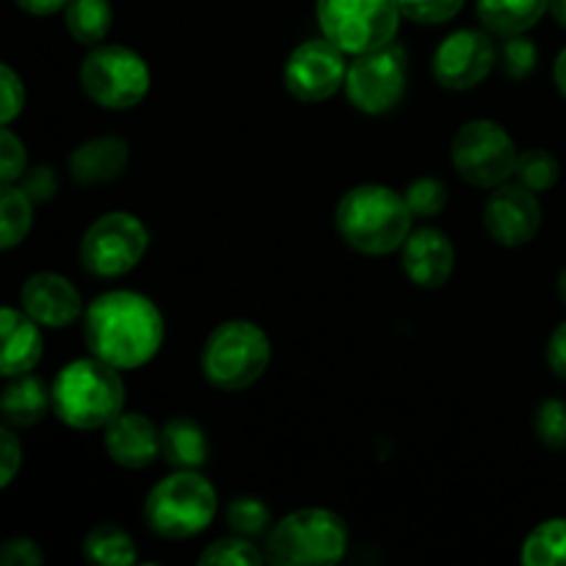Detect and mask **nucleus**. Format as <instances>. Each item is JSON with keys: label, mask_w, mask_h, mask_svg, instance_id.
Segmentation results:
<instances>
[{"label": "nucleus", "mask_w": 566, "mask_h": 566, "mask_svg": "<svg viewBox=\"0 0 566 566\" xmlns=\"http://www.w3.org/2000/svg\"><path fill=\"white\" fill-rule=\"evenodd\" d=\"M164 315L153 298L136 291H108L83 313L88 352L119 370L147 365L164 346Z\"/></svg>", "instance_id": "nucleus-1"}, {"label": "nucleus", "mask_w": 566, "mask_h": 566, "mask_svg": "<svg viewBox=\"0 0 566 566\" xmlns=\"http://www.w3.org/2000/svg\"><path fill=\"white\" fill-rule=\"evenodd\" d=\"M412 219L403 193L379 182H365L346 191L335 210V224L343 241L368 258L401 249L412 232Z\"/></svg>", "instance_id": "nucleus-2"}, {"label": "nucleus", "mask_w": 566, "mask_h": 566, "mask_svg": "<svg viewBox=\"0 0 566 566\" xmlns=\"http://www.w3.org/2000/svg\"><path fill=\"white\" fill-rule=\"evenodd\" d=\"M50 390L55 418L70 429H105L116 415L125 412V381L119 368L103 363L94 354L64 365Z\"/></svg>", "instance_id": "nucleus-3"}, {"label": "nucleus", "mask_w": 566, "mask_h": 566, "mask_svg": "<svg viewBox=\"0 0 566 566\" xmlns=\"http://www.w3.org/2000/svg\"><path fill=\"white\" fill-rule=\"evenodd\" d=\"M348 553V528L329 509H298L271 525L265 558L276 566H329Z\"/></svg>", "instance_id": "nucleus-4"}, {"label": "nucleus", "mask_w": 566, "mask_h": 566, "mask_svg": "<svg viewBox=\"0 0 566 566\" xmlns=\"http://www.w3.org/2000/svg\"><path fill=\"white\" fill-rule=\"evenodd\" d=\"M219 512L213 484L197 470H177L149 490L144 520L164 539H191L208 531Z\"/></svg>", "instance_id": "nucleus-5"}, {"label": "nucleus", "mask_w": 566, "mask_h": 566, "mask_svg": "<svg viewBox=\"0 0 566 566\" xmlns=\"http://www.w3.org/2000/svg\"><path fill=\"white\" fill-rule=\"evenodd\" d=\"M271 340L254 321L232 318L216 326L202 348V374L221 392H241L265 374Z\"/></svg>", "instance_id": "nucleus-6"}, {"label": "nucleus", "mask_w": 566, "mask_h": 566, "mask_svg": "<svg viewBox=\"0 0 566 566\" xmlns=\"http://www.w3.org/2000/svg\"><path fill=\"white\" fill-rule=\"evenodd\" d=\"M315 14L321 33L352 55L390 44L403 17L398 0H318Z\"/></svg>", "instance_id": "nucleus-7"}, {"label": "nucleus", "mask_w": 566, "mask_h": 566, "mask_svg": "<svg viewBox=\"0 0 566 566\" xmlns=\"http://www.w3.org/2000/svg\"><path fill=\"white\" fill-rule=\"evenodd\" d=\"M81 88L108 111L136 108L149 92V66L125 44H97L81 64Z\"/></svg>", "instance_id": "nucleus-8"}, {"label": "nucleus", "mask_w": 566, "mask_h": 566, "mask_svg": "<svg viewBox=\"0 0 566 566\" xmlns=\"http://www.w3.org/2000/svg\"><path fill=\"white\" fill-rule=\"evenodd\" d=\"M149 247V230L138 216L114 210L99 216L81 238V263L99 280L125 276L142 263Z\"/></svg>", "instance_id": "nucleus-9"}, {"label": "nucleus", "mask_w": 566, "mask_h": 566, "mask_svg": "<svg viewBox=\"0 0 566 566\" xmlns=\"http://www.w3.org/2000/svg\"><path fill=\"white\" fill-rule=\"evenodd\" d=\"M517 147L509 130L492 119H473L453 136L451 160L464 182L475 188H497L509 182L517 166Z\"/></svg>", "instance_id": "nucleus-10"}, {"label": "nucleus", "mask_w": 566, "mask_h": 566, "mask_svg": "<svg viewBox=\"0 0 566 566\" xmlns=\"http://www.w3.org/2000/svg\"><path fill=\"white\" fill-rule=\"evenodd\" d=\"M346 97L363 114H387L407 92V53L398 44H385L354 59L346 75Z\"/></svg>", "instance_id": "nucleus-11"}, {"label": "nucleus", "mask_w": 566, "mask_h": 566, "mask_svg": "<svg viewBox=\"0 0 566 566\" xmlns=\"http://www.w3.org/2000/svg\"><path fill=\"white\" fill-rule=\"evenodd\" d=\"M346 53L329 39H307L285 61V86L302 103H324L346 86Z\"/></svg>", "instance_id": "nucleus-12"}, {"label": "nucleus", "mask_w": 566, "mask_h": 566, "mask_svg": "<svg viewBox=\"0 0 566 566\" xmlns=\"http://www.w3.org/2000/svg\"><path fill=\"white\" fill-rule=\"evenodd\" d=\"M495 64L497 48L492 36H486V31L464 28L437 44L431 72L440 86L451 88V92H468V88L484 83Z\"/></svg>", "instance_id": "nucleus-13"}, {"label": "nucleus", "mask_w": 566, "mask_h": 566, "mask_svg": "<svg viewBox=\"0 0 566 566\" xmlns=\"http://www.w3.org/2000/svg\"><path fill=\"white\" fill-rule=\"evenodd\" d=\"M542 227V205L531 188L503 182L484 205V230L495 243L509 249L525 247Z\"/></svg>", "instance_id": "nucleus-14"}, {"label": "nucleus", "mask_w": 566, "mask_h": 566, "mask_svg": "<svg viewBox=\"0 0 566 566\" xmlns=\"http://www.w3.org/2000/svg\"><path fill=\"white\" fill-rule=\"evenodd\" d=\"M20 304L44 329H64L83 315L81 291L66 276L53 271H39L28 276L20 291Z\"/></svg>", "instance_id": "nucleus-15"}, {"label": "nucleus", "mask_w": 566, "mask_h": 566, "mask_svg": "<svg viewBox=\"0 0 566 566\" xmlns=\"http://www.w3.org/2000/svg\"><path fill=\"white\" fill-rule=\"evenodd\" d=\"M401 265L412 285L434 291L451 280L453 269H457V249L442 230L420 227V230L409 232V238L403 241Z\"/></svg>", "instance_id": "nucleus-16"}, {"label": "nucleus", "mask_w": 566, "mask_h": 566, "mask_svg": "<svg viewBox=\"0 0 566 566\" xmlns=\"http://www.w3.org/2000/svg\"><path fill=\"white\" fill-rule=\"evenodd\" d=\"M103 446L119 468L144 470L160 457V429L147 415L122 412L103 429Z\"/></svg>", "instance_id": "nucleus-17"}, {"label": "nucleus", "mask_w": 566, "mask_h": 566, "mask_svg": "<svg viewBox=\"0 0 566 566\" xmlns=\"http://www.w3.org/2000/svg\"><path fill=\"white\" fill-rule=\"evenodd\" d=\"M130 147L119 136H97L70 155V175L77 186H105L125 175Z\"/></svg>", "instance_id": "nucleus-18"}, {"label": "nucleus", "mask_w": 566, "mask_h": 566, "mask_svg": "<svg viewBox=\"0 0 566 566\" xmlns=\"http://www.w3.org/2000/svg\"><path fill=\"white\" fill-rule=\"evenodd\" d=\"M0 335H3V363H0V374L6 379L31 374L44 354L42 326L25 310L6 307L0 313Z\"/></svg>", "instance_id": "nucleus-19"}, {"label": "nucleus", "mask_w": 566, "mask_h": 566, "mask_svg": "<svg viewBox=\"0 0 566 566\" xmlns=\"http://www.w3.org/2000/svg\"><path fill=\"white\" fill-rule=\"evenodd\" d=\"M0 409H3L6 426L28 429V426H36L48 415V409H53V390L31 374L11 376L0 398Z\"/></svg>", "instance_id": "nucleus-20"}, {"label": "nucleus", "mask_w": 566, "mask_h": 566, "mask_svg": "<svg viewBox=\"0 0 566 566\" xmlns=\"http://www.w3.org/2000/svg\"><path fill=\"white\" fill-rule=\"evenodd\" d=\"M551 11V0H479V20L495 36H520Z\"/></svg>", "instance_id": "nucleus-21"}, {"label": "nucleus", "mask_w": 566, "mask_h": 566, "mask_svg": "<svg viewBox=\"0 0 566 566\" xmlns=\"http://www.w3.org/2000/svg\"><path fill=\"white\" fill-rule=\"evenodd\" d=\"M160 457L177 470H197L208 462L210 446L202 426L188 418H175L160 429Z\"/></svg>", "instance_id": "nucleus-22"}, {"label": "nucleus", "mask_w": 566, "mask_h": 566, "mask_svg": "<svg viewBox=\"0 0 566 566\" xmlns=\"http://www.w3.org/2000/svg\"><path fill=\"white\" fill-rule=\"evenodd\" d=\"M64 22L75 42L97 48L114 25V6L111 0H70L64 6Z\"/></svg>", "instance_id": "nucleus-23"}, {"label": "nucleus", "mask_w": 566, "mask_h": 566, "mask_svg": "<svg viewBox=\"0 0 566 566\" xmlns=\"http://www.w3.org/2000/svg\"><path fill=\"white\" fill-rule=\"evenodd\" d=\"M83 556L92 564L103 566H127L138 562L133 536L114 523H103L88 531L86 539H83Z\"/></svg>", "instance_id": "nucleus-24"}, {"label": "nucleus", "mask_w": 566, "mask_h": 566, "mask_svg": "<svg viewBox=\"0 0 566 566\" xmlns=\"http://www.w3.org/2000/svg\"><path fill=\"white\" fill-rule=\"evenodd\" d=\"M520 562L525 566H566V517L536 525L525 536Z\"/></svg>", "instance_id": "nucleus-25"}, {"label": "nucleus", "mask_w": 566, "mask_h": 566, "mask_svg": "<svg viewBox=\"0 0 566 566\" xmlns=\"http://www.w3.org/2000/svg\"><path fill=\"white\" fill-rule=\"evenodd\" d=\"M33 199L22 191V186L0 188V249H14L31 232L33 224Z\"/></svg>", "instance_id": "nucleus-26"}, {"label": "nucleus", "mask_w": 566, "mask_h": 566, "mask_svg": "<svg viewBox=\"0 0 566 566\" xmlns=\"http://www.w3.org/2000/svg\"><path fill=\"white\" fill-rule=\"evenodd\" d=\"M558 175H562V166H558V158L547 149H525V153L517 155V166H514V177H517L520 186L531 188L534 193L551 191L558 182Z\"/></svg>", "instance_id": "nucleus-27"}, {"label": "nucleus", "mask_w": 566, "mask_h": 566, "mask_svg": "<svg viewBox=\"0 0 566 566\" xmlns=\"http://www.w3.org/2000/svg\"><path fill=\"white\" fill-rule=\"evenodd\" d=\"M227 525L235 536H252L271 531V512L260 497H235L227 506Z\"/></svg>", "instance_id": "nucleus-28"}, {"label": "nucleus", "mask_w": 566, "mask_h": 566, "mask_svg": "<svg viewBox=\"0 0 566 566\" xmlns=\"http://www.w3.org/2000/svg\"><path fill=\"white\" fill-rule=\"evenodd\" d=\"M263 562H269L265 553H260L258 545H252L247 536L219 539L199 553V564H210V566H260Z\"/></svg>", "instance_id": "nucleus-29"}, {"label": "nucleus", "mask_w": 566, "mask_h": 566, "mask_svg": "<svg viewBox=\"0 0 566 566\" xmlns=\"http://www.w3.org/2000/svg\"><path fill=\"white\" fill-rule=\"evenodd\" d=\"M403 199H407L415 219H434V216H440L446 210L448 188L437 177H418V180H412L407 186Z\"/></svg>", "instance_id": "nucleus-30"}, {"label": "nucleus", "mask_w": 566, "mask_h": 566, "mask_svg": "<svg viewBox=\"0 0 566 566\" xmlns=\"http://www.w3.org/2000/svg\"><path fill=\"white\" fill-rule=\"evenodd\" d=\"M536 61H539L536 44L525 39L523 33L520 36H506V42L497 50V66H501V72L509 81H525L536 70Z\"/></svg>", "instance_id": "nucleus-31"}, {"label": "nucleus", "mask_w": 566, "mask_h": 566, "mask_svg": "<svg viewBox=\"0 0 566 566\" xmlns=\"http://www.w3.org/2000/svg\"><path fill=\"white\" fill-rule=\"evenodd\" d=\"M536 437L545 442L547 448H564L566 446V401L562 398H547L539 403L534 415Z\"/></svg>", "instance_id": "nucleus-32"}, {"label": "nucleus", "mask_w": 566, "mask_h": 566, "mask_svg": "<svg viewBox=\"0 0 566 566\" xmlns=\"http://www.w3.org/2000/svg\"><path fill=\"white\" fill-rule=\"evenodd\" d=\"M401 14L420 25H440L462 11L464 0H398Z\"/></svg>", "instance_id": "nucleus-33"}, {"label": "nucleus", "mask_w": 566, "mask_h": 566, "mask_svg": "<svg viewBox=\"0 0 566 566\" xmlns=\"http://www.w3.org/2000/svg\"><path fill=\"white\" fill-rule=\"evenodd\" d=\"M25 171V144L9 130V125H3V133H0V186H14L17 180H22Z\"/></svg>", "instance_id": "nucleus-34"}, {"label": "nucleus", "mask_w": 566, "mask_h": 566, "mask_svg": "<svg viewBox=\"0 0 566 566\" xmlns=\"http://www.w3.org/2000/svg\"><path fill=\"white\" fill-rule=\"evenodd\" d=\"M0 92H3L0 122H3V125H11V122L22 114V108H25V86H22L20 75H17L9 64L0 66Z\"/></svg>", "instance_id": "nucleus-35"}, {"label": "nucleus", "mask_w": 566, "mask_h": 566, "mask_svg": "<svg viewBox=\"0 0 566 566\" xmlns=\"http://www.w3.org/2000/svg\"><path fill=\"white\" fill-rule=\"evenodd\" d=\"M22 191L36 205L50 202L59 191V177H55L53 166H33L31 171H25L22 175Z\"/></svg>", "instance_id": "nucleus-36"}, {"label": "nucleus", "mask_w": 566, "mask_h": 566, "mask_svg": "<svg viewBox=\"0 0 566 566\" xmlns=\"http://www.w3.org/2000/svg\"><path fill=\"white\" fill-rule=\"evenodd\" d=\"M0 564L3 566H39L44 564L42 547L28 536H14L0 547Z\"/></svg>", "instance_id": "nucleus-37"}, {"label": "nucleus", "mask_w": 566, "mask_h": 566, "mask_svg": "<svg viewBox=\"0 0 566 566\" xmlns=\"http://www.w3.org/2000/svg\"><path fill=\"white\" fill-rule=\"evenodd\" d=\"M22 464V446L17 440V434L11 431V426L0 429V486H9L14 481L17 470Z\"/></svg>", "instance_id": "nucleus-38"}, {"label": "nucleus", "mask_w": 566, "mask_h": 566, "mask_svg": "<svg viewBox=\"0 0 566 566\" xmlns=\"http://www.w3.org/2000/svg\"><path fill=\"white\" fill-rule=\"evenodd\" d=\"M547 365L558 379L566 381V321L558 324V329L551 335V343H547Z\"/></svg>", "instance_id": "nucleus-39"}, {"label": "nucleus", "mask_w": 566, "mask_h": 566, "mask_svg": "<svg viewBox=\"0 0 566 566\" xmlns=\"http://www.w3.org/2000/svg\"><path fill=\"white\" fill-rule=\"evenodd\" d=\"M14 3L33 17H50L64 11V6L70 3V0H14Z\"/></svg>", "instance_id": "nucleus-40"}, {"label": "nucleus", "mask_w": 566, "mask_h": 566, "mask_svg": "<svg viewBox=\"0 0 566 566\" xmlns=\"http://www.w3.org/2000/svg\"><path fill=\"white\" fill-rule=\"evenodd\" d=\"M553 77H556L558 92H562L564 99H566V48L562 50V53H558L556 66H553Z\"/></svg>", "instance_id": "nucleus-41"}, {"label": "nucleus", "mask_w": 566, "mask_h": 566, "mask_svg": "<svg viewBox=\"0 0 566 566\" xmlns=\"http://www.w3.org/2000/svg\"><path fill=\"white\" fill-rule=\"evenodd\" d=\"M551 14L558 25L566 28V0H551Z\"/></svg>", "instance_id": "nucleus-42"}, {"label": "nucleus", "mask_w": 566, "mask_h": 566, "mask_svg": "<svg viewBox=\"0 0 566 566\" xmlns=\"http://www.w3.org/2000/svg\"><path fill=\"white\" fill-rule=\"evenodd\" d=\"M558 296H562L564 307H566V269L558 274Z\"/></svg>", "instance_id": "nucleus-43"}]
</instances>
